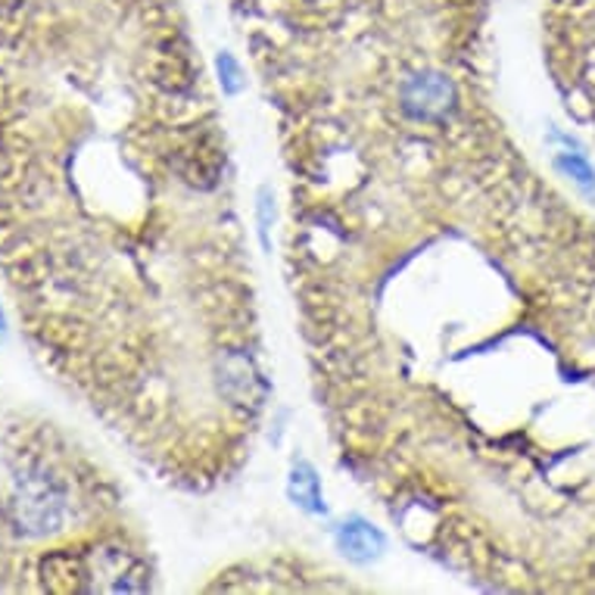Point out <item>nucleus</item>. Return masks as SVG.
<instances>
[{"label": "nucleus", "mask_w": 595, "mask_h": 595, "mask_svg": "<svg viewBox=\"0 0 595 595\" xmlns=\"http://www.w3.org/2000/svg\"><path fill=\"white\" fill-rule=\"evenodd\" d=\"M0 275L38 359L162 484L244 471L272 384L184 0H0Z\"/></svg>", "instance_id": "obj_1"}, {"label": "nucleus", "mask_w": 595, "mask_h": 595, "mask_svg": "<svg viewBox=\"0 0 595 595\" xmlns=\"http://www.w3.org/2000/svg\"><path fill=\"white\" fill-rule=\"evenodd\" d=\"M0 589L147 593L157 561L113 477L53 424L3 437Z\"/></svg>", "instance_id": "obj_2"}, {"label": "nucleus", "mask_w": 595, "mask_h": 595, "mask_svg": "<svg viewBox=\"0 0 595 595\" xmlns=\"http://www.w3.org/2000/svg\"><path fill=\"white\" fill-rule=\"evenodd\" d=\"M249 63L490 47L496 0H229Z\"/></svg>", "instance_id": "obj_3"}, {"label": "nucleus", "mask_w": 595, "mask_h": 595, "mask_svg": "<svg viewBox=\"0 0 595 595\" xmlns=\"http://www.w3.org/2000/svg\"><path fill=\"white\" fill-rule=\"evenodd\" d=\"M543 51L564 109L595 140V0H545Z\"/></svg>", "instance_id": "obj_4"}, {"label": "nucleus", "mask_w": 595, "mask_h": 595, "mask_svg": "<svg viewBox=\"0 0 595 595\" xmlns=\"http://www.w3.org/2000/svg\"><path fill=\"white\" fill-rule=\"evenodd\" d=\"M340 543H343V549L350 552L352 559H371L374 549H381V536L365 524H343Z\"/></svg>", "instance_id": "obj_5"}]
</instances>
